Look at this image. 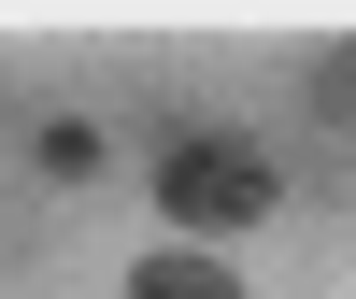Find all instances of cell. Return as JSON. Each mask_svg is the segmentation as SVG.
<instances>
[{
	"label": "cell",
	"mask_w": 356,
	"mask_h": 299,
	"mask_svg": "<svg viewBox=\"0 0 356 299\" xmlns=\"http://www.w3.org/2000/svg\"><path fill=\"white\" fill-rule=\"evenodd\" d=\"M100 157H114V129H86V114H43L29 129V171L43 186H100Z\"/></svg>",
	"instance_id": "3"
},
{
	"label": "cell",
	"mask_w": 356,
	"mask_h": 299,
	"mask_svg": "<svg viewBox=\"0 0 356 299\" xmlns=\"http://www.w3.org/2000/svg\"><path fill=\"white\" fill-rule=\"evenodd\" d=\"M271 200H285L271 143H243V129H171V157H157V214H171V243H243Z\"/></svg>",
	"instance_id": "1"
},
{
	"label": "cell",
	"mask_w": 356,
	"mask_h": 299,
	"mask_svg": "<svg viewBox=\"0 0 356 299\" xmlns=\"http://www.w3.org/2000/svg\"><path fill=\"white\" fill-rule=\"evenodd\" d=\"M129 299H243V271H228V243H143Z\"/></svg>",
	"instance_id": "2"
},
{
	"label": "cell",
	"mask_w": 356,
	"mask_h": 299,
	"mask_svg": "<svg viewBox=\"0 0 356 299\" xmlns=\"http://www.w3.org/2000/svg\"><path fill=\"white\" fill-rule=\"evenodd\" d=\"M314 114H356V43H328V57H314Z\"/></svg>",
	"instance_id": "4"
}]
</instances>
